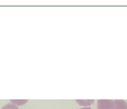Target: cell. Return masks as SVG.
<instances>
[{
    "label": "cell",
    "instance_id": "cell-1",
    "mask_svg": "<svg viewBox=\"0 0 127 109\" xmlns=\"http://www.w3.org/2000/svg\"><path fill=\"white\" fill-rule=\"evenodd\" d=\"M112 100H98L97 109H112Z\"/></svg>",
    "mask_w": 127,
    "mask_h": 109
},
{
    "label": "cell",
    "instance_id": "cell-3",
    "mask_svg": "<svg viewBox=\"0 0 127 109\" xmlns=\"http://www.w3.org/2000/svg\"><path fill=\"white\" fill-rule=\"evenodd\" d=\"M77 102L79 104L80 106H88L91 105L92 104L94 103V100H76Z\"/></svg>",
    "mask_w": 127,
    "mask_h": 109
},
{
    "label": "cell",
    "instance_id": "cell-6",
    "mask_svg": "<svg viewBox=\"0 0 127 109\" xmlns=\"http://www.w3.org/2000/svg\"><path fill=\"white\" fill-rule=\"evenodd\" d=\"M80 109H91L90 107H84V108H81Z\"/></svg>",
    "mask_w": 127,
    "mask_h": 109
},
{
    "label": "cell",
    "instance_id": "cell-5",
    "mask_svg": "<svg viewBox=\"0 0 127 109\" xmlns=\"http://www.w3.org/2000/svg\"><path fill=\"white\" fill-rule=\"evenodd\" d=\"M2 109H19V108L14 104H7L4 106Z\"/></svg>",
    "mask_w": 127,
    "mask_h": 109
},
{
    "label": "cell",
    "instance_id": "cell-4",
    "mask_svg": "<svg viewBox=\"0 0 127 109\" xmlns=\"http://www.w3.org/2000/svg\"><path fill=\"white\" fill-rule=\"evenodd\" d=\"M11 102H12L14 104H16L17 106H22V105H24L25 104L27 103L28 101L27 100H19V101L18 100H16V101L11 100Z\"/></svg>",
    "mask_w": 127,
    "mask_h": 109
},
{
    "label": "cell",
    "instance_id": "cell-2",
    "mask_svg": "<svg viewBox=\"0 0 127 109\" xmlns=\"http://www.w3.org/2000/svg\"><path fill=\"white\" fill-rule=\"evenodd\" d=\"M112 109H127V103L124 100H114Z\"/></svg>",
    "mask_w": 127,
    "mask_h": 109
}]
</instances>
